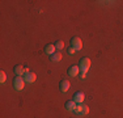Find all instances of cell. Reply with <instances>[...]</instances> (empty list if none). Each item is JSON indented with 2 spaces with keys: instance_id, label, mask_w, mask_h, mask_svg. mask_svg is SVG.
I'll use <instances>...</instances> for the list:
<instances>
[{
  "instance_id": "obj_1",
  "label": "cell",
  "mask_w": 123,
  "mask_h": 118,
  "mask_svg": "<svg viewBox=\"0 0 123 118\" xmlns=\"http://www.w3.org/2000/svg\"><path fill=\"white\" fill-rule=\"evenodd\" d=\"M90 64H92V62H90V59H89V58H81V59H80V63H79L81 73L86 75V72H88V70H89Z\"/></svg>"
},
{
  "instance_id": "obj_2",
  "label": "cell",
  "mask_w": 123,
  "mask_h": 118,
  "mask_svg": "<svg viewBox=\"0 0 123 118\" xmlns=\"http://www.w3.org/2000/svg\"><path fill=\"white\" fill-rule=\"evenodd\" d=\"M12 84H13V88L16 91H22L25 87V80H24L22 76H16V78L13 79Z\"/></svg>"
},
{
  "instance_id": "obj_3",
  "label": "cell",
  "mask_w": 123,
  "mask_h": 118,
  "mask_svg": "<svg viewBox=\"0 0 123 118\" xmlns=\"http://www.w3.org/2000/svg\"><path fill=\"white\" fill-rule=\"evenodd\" d=\"M74 111L76 114H79V116H86V114L89 113V108L84 104H77Z\"/></svg>"
},
{
  "instance_id": "obj_4",
  "label": "cell",
  "mask_w": 123,
  "mask_h": 118,
  "mask_svg": "<svg viewBox=\"0 0 123 118\" xmlns=\"http://www.w3.org/2000/svg\"><path fill=\"white\" fill-rule=\"evenodd\" d=\"M71 46L75 47L76 51H79V50L83 49V41H81L79 37H74V38L71 39Z\"/></svg>"
},
{
  "instance_id": "obj_5",
  "label": "cell",
  "mask_w": 123,
  "mask_h": 118,
  "mask_svg": "<svg viewBox=\"0 0 123 118\" xmlns=\"http://www.w3.org/2000/svg\"><path fill=\"white\" fill-rule=\"evenodd\" d=\"M22 78H24L25 83H34V81H36V79H37V76H36V73H34V72H30V71H29V72L24 73Z\"/></svg>"
},
{
  "instance_id": "obj_6",
  "label": "cell",
  "mask_w": 123,
  "mask_h": 118,
  "mask_svg": "<svg viewBox=\"0 0 123 118\" xmlns=\"http://www.w3.org/2000/svg\"><path fill=\"white\" fill-rule=\"evenodd\" d=\"M69 87H71V84H69V81L68 80H60V83H59V91L62 93H66L67 91L69 89Z\"/></svg>"
},
{
  "instance_id": "obj_7",
  "label": "cell",
  "mask_w": 123,
  "mask_h": 118,
  "mask_svg": "<svg viewBox=\"0 0 123 118\" xmlns=\"http://www.w3.org/2000/svg\"><path fill=\"white\" fill-rule=\"evenodd\" d=\"M72 100H74L76 104H83L84 100H85V94H84L83 92H76L74 94V98Z\"/></svg>"
},
{
  "instance_id": "obj_8",
  "label": "cell",
  "mask_w": 123,
  "mask_h": 118,
  "mask_svg": "<svg viewBox=\"0 0 123 118\" xmlns=\"http://www.w3.org/2000/svg\"><path fill=\"white\" fill-rule=\"evenodd\" d=\"M67 72H68L69 76H77L79 72H80V67H77V66H71L68 70H67Z\"/></svg>"
},
{
  "instance_id": "obj_9",
  "label": "cell",
  "mask_w": 123,
  "mask_h": 118,
  "mask_svg": "<svg viewBox=\"0 0 123 118\" xmlns=\"http://www.w3.org/2000/svg\"><path fill=\"white\" fill-rule=\"evenodd\" d=\"M14 73H16V76H24V73H25V68L22 66H20V64H17V66H14Z\"/></svg>"
},
{
  "instance_id": "obj_10",
  "label": "cell",
  "mask_w": 123,
  "mask_h": 118,
  "mask_svg": "<svg viewBox=\"0 0 123 118\" xmlns=\"http://www.w3.org/2000/svg\"><path fill=\"white\" fill-rule=\"evenodd\" d=\"M64 108L67 109V110H69V111H74L75 110V108H76V102L74 101V100H69V101H67L66 102V105H64Z\"/></svg>"
},
{
  "instance_id": "obj_11",
  "label": "cell",
  "mask_w": 123,
  "mask_h": 118,
  "mask_svg": "<svg viewBox=\"0 0 123 118\" xmlns=\"http://www.w3.org/2000/svg\"><path fill=\"white\" fill-rule=\"evenodd\" d=\"M55 50H56V49H55V46H54V45H50V43H49V45H46V46H45V52H46L47 55L55 54Z\"/></svg>"
},
{
  "instance_id": "obj_12",
  "label": "cell",
  "mask_w": 123,
  "mask_h": 118,
  "mask_svg": "<svg viewBox=\"0 0 123 118\" xmlns=\"http://www.w3.org/2000/svg\"><path fill=\"white\" fill-rule=\"evenodd\" d=\"M50 60L51 62H60L62 60V54L60 52H55V54L50 55Z\"/></svg>"
},
{
  "instance_id": "obj_13",
  "label": "cell",
  "mask_w": 123,
  "mask_h": 118,
  "mask_svg": "<svg viewBox=\"0 0 123 118\" xmlns=\"http://www.w3.org/2000/svg\"><path fill=\"white\" fill-rule=\"evenodd\" d=\"M54 46H55V49L62 50V49H64V42L63 41H56V42L54 43Z\"/></svg>"
},
{
  "instance_id": "obj_14",
  "label": "cell",
  "mask_w": 123,
  "mask_h": 118,
  "mask_svg": "<svg viewBox=\"0 0 123 118\" xmlns=\"http://www.w3.org/2000/svg\"><path fill=\"white\" fill-rule=\"evenodd\" d=\"M5 80H7V75H5L4 71H1V72H0V81L5 83Z\"/></svg>"
},
{
  "instance_id": "obj_15",
  "label": "cell",
  "mask_w": 123,
  "mask_h": 118,
  "mask_svg": "<svg viewBox=\"0 0 123 118\" xmlns=\"http://www.w3.org/2000/svg\"><path fill=\"white\" fill-rule=\"evenodd\" d=\"M67 51H68L69 55H71V54H75V52H76V49H75V47H72V46H69L68 49H67Z\"/></svg>"
}]
</instances>
